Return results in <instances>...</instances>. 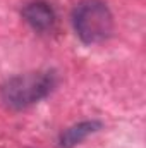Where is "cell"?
Here are the masks:
<instances>
[{"instance_id":"277c9868","label":"cell","mask_w":146,"mask_h":148,"mask_svg":"<svg viewBox=\"0 0 146 148\" xmlns=\"http://www.w3.org/2000/svg\"><path fill=\"white\" fill-rule=\"evenodd\" d=\"M103 127L102 121L96 119H88V121H81L76 122L72 126L65 127L59 138H57V148H76L77 145H81L88 136L98 133Z\"/></svg>"},{"instance_id":"3957f363","label":"cell","mask_w":146,"mask_h":148,"mask_svg":"<svg viewBox=\"0 0 146 148\" xmlns=\"http://www.w3.org/2000/svg\"><path fill=\"white\" fill-rule=\"evenodd\" d=\"M24 23L36 33H48L57 23V14L53 7L45 0H33L26 3L21 10Z\"/></svg>"},{"instance_id":"7a4b0ae2","label":"cell","mask_w":146,"mask_h":148,"mask_svg":"<svg viewBox=\"0 0 146 148\" xmlns=\"http://www.w3.org/2000/svg\"><path fill=\"white\" fill-rule=\"evenodd\" d=\"M76 36L84 45L107 41L113 33V14L103 0H81L71 16Z\"/></svg>"},{"instance_id":"6da1fadb","label":"cell","mask_w":146,"mask_h":148,"mask_svg":"<svg viewBox=\"0 0 146 148\" xmlns=\"http://www.w3.org/2000/svg\"><path fill=\"white\" fill-rule=\"evenodd\" d=\"M59 84L53 69L31 71L7 77L0 84V102L14 112L26 110L45 100Z\"/></svg>"}]
</instances>
